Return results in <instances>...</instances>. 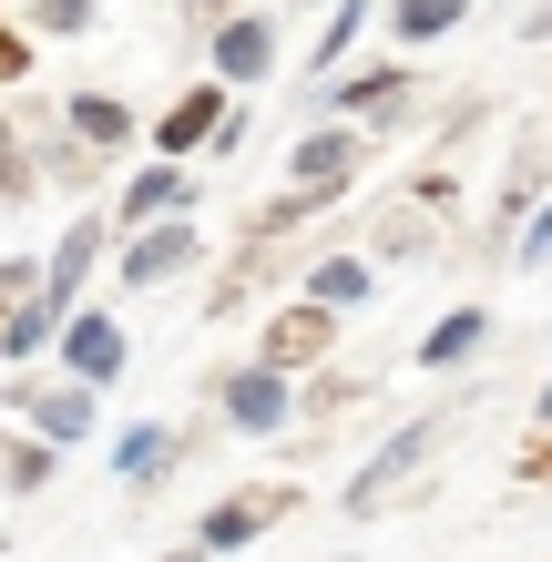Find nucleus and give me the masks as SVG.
<instances>
[{"instance_id":"f257e3e1","label":"nucleus","mask_w":552,"mask_h":562,"mask_svg":"<svg viewBox=\"0 0 552 562\" xmlns=\"http://www.w3.org/2000/svg\"><path fill=\"white\" fill-rule=\"evenodd\" d=\"M286 512H297V491H236V502H215L205 512V532H194V552H236V542H256V532H267V521H286Z\"/></svg>"},{"instance_id":"f03ea898","label":"nucleus","mask_w":552,"mask_h":562,"mask_svg":"<svg viewBox=\"0 0 552 562\" xmlns=\"http://www.w3.org/2000/svg\"><path fill=\"white\" fill-rule=\"evenodd\" d=\"M430 440H440V419H409V429H399V440H388V450L369 460V471H359V481H348V512H379V502H388V481H399V471H409V460H430Z\"/></svg>"},{"instance_id":"7ed1b4c3","label":"nucleus","mask_w":552,"mask_h":562,"mask_svg":"<svg viewBox=\"0 0 552 562\" xmlns=\"http://www.w3.org/2000/svg\"><path fill=\"white\" fill-rule=\"evenodd\" d=\"M61 369H72L82 389L113 379V369H123V327H113V317H72V327H61Z\"/></svg>"},{"instance_id":"20e7f679","label":"nucleus","mask_w":552,"mask_h":562,"mask_svg":"<svg viewBox=\"0 0 552 562\" xmlns=\"http://www.w3.org/2000/svg\"><path fill=\"white\" fill-rule=\"evenodd\" d=\"M328 327H338L328 307H286V317L267 327V369L286 379V369H307V358H328Z\"/></svg>"},{"instance_id":"39448f33","label":"nucleus","mask_w":552,"mask_h":562,"mask_svg":"<svg viewBox=\"0 0 552 562\" xmlns=\"http://www.w3.org/2000/svg\"><path fill=\"white\" fill-rule=\"evenodd\" d=\"M184 267H194V225H154V236H134V246H123V277H134V286L184 277Z\"/></svg>"},{"instance_id":"423d86ee","label":"nucleus","mask_w":552,"mask_h":562,"mask_svg":"<svg viewBox=\"0 0 552 562\" xmlns=\"http://www.w3.org/2000/svg\"><path fill=\"white\" fill-rule=\"evenodd\" d=\"M225 419H236V429H277L286 419V379L277 369H236V379H225Z\"/></svg>"},{"instance_id":"0eeeda50","label":"nucleus","mask_w":552,"mask_h":562,"mask_svg":"<svg viewBox=\"0 0 552 562\" xmlns=\"http://www.w3.org/2000/svg\"><path fill=\"white\" fill-rule=\"evenodd\" d=\"M348 164H359V134H307L297 144V194H307V205H317V194H338Z\"/></svg>"},{"instance_id":"6e6552de","label":"nucleus","mask_w":552,"mask_h":562,"mask_svg":"<svg viewBox=\"0 0 552 562\" xmlns=\"http://www.w3.org/2000/svg\"><path fill=\"white\" fill-rule=\"evenodd\" d=\"M215 123L236 134V113H225V92H184V103L165 113V134H154V144H165V154H194V144H215Z\"/></svg>"},{"instance_id":"1a4fd4ad","label":"nucleus","mask_w":552,"mask_h":562,"mask_svg":"<svg viewBox=\"0 0 552 562\" xmlns=\"http://www.w3.org/2000/svg\"><path fill=\"white\" fill-rule=\"evenodd\" d=\"M21 409L42 419V440L61 450V440H82V429H92V389H21Z\"/></svg>"},{"instance_id":"9d476101","label":"nucleus","mask_w":552,"mask_h":562,"mask_svg":"<svg viewBox=\"0 0 552 562\" xmlns=\"http://www.w3.org/2000/svg\"><path fill=\"white\" fill-rule=\"evenodd\" d=\"M481 338H492V317H481V307H450V317L430 327V338H419V369H461V358H471Z\"/></svg>"},{"instance_id":"9b49d317","label":"nucleus","mask_w":552,"mask_h":562,"mask_svg":"<svg viewBox=\"0 0 552 562\" xmlns=\"http://www.w3.org/2000/svg\"><path fill=\"white\" fill-rule=\"evenodd\" d=\"M215 61H225V82H256V72H267V21H256V11H236V21H225L215 31Z\"/></svg>"},{"instance_id":"f8f14e48","label":"nucleus","mask_w":552,"mask_h":562,"mask_svg":"<svg viewBox=\"0 0 552 562\" xmlns=\"http://www.w3.org/2000/svg\"><path fill=\"white\" fill-rule=\"evenodd\" d=\"M92 246H103V225H72V236L52 246V267H42V286H52V307H61V296H72V286L92 277Z\"/></svg>"},{"instance_id":"ddd939ff","label":"nucleus","mask_w":552,"mask_h":562,"mask_svg":"<svg viewBox=\"0 0 552 562\" xmlns=\"http://www.w3.org/2000/svg\"><path fill=\"white\" fill-rule=\"evenodd\" d=\"M359 296H369V267H359V256H328V267L307 277V307H328V317L359 307Z\"/></svg>"},{"instance_id":"4468645a","label":"nucleus","mask_w":552,"mask_h":562,"mask_svg":"<svg viewBox=\"0 0 552 562\" xmlns=\"http://www.w3.org/2000/svg\"><path fill=\"white\" fill-rule=\"evenodd\" d=\"M72 134L82 144H123V134H134V113H123L113 92H82V103H72Z\"/></svg>"},{"instance_id":"2eb2a0df","label":"nucleus","mask_w":552,"mask_h":562,"mask_svg":"<svg viewBox=\"0 0 552 562\" xmlns=\"http://www.w3.org/2000/svg\"><path fill=\"white\" fill-rule=\"evenodd\" d=\"M174 471V440L165 429H123V481H165Z\"/></svg>"},{"instance_id":"dca6fc26","label":"nucleus","mask_w":552,"mask_h":562,"mask_svg":"<svg viewBox=\"0 0 552 562\" xmlns=\"http://www.w3.org/2000/svg\"><path fill=\"white\" fill-rule=\"evenodd\" d=\"M399 42H440V31H461V0H409V11H388Z\"/></svg>"},{"instance_id":"f3484780","label":"nucleus","mask_w":552,"mask_h":562,"mask_svg":"<svg viewBox=\"0 0 552 562\" xmlns=\"http://www.w3.org/2000/svg\"><path fill=\"white\" fill-rule=\"evenodd\" d=\"M0 481H11V491H42L52 481V440H0Z\"/></svg>"},{"instance_id":"a211bd4d","label":"nucleus","mask_w":552,"mask_h":562,"mask_svg":"<svg viewBox=\"0 0 552 562\" xmlns=\"http://www.w3.org/2000/svg\"><path fill=\"white\" fill-rule=\"evenodd\" d=\"M165 205H184V175H174V164H154V175H134V194H123V215H165Z\"/></svg>"},{"instance_id":"6ab92c4d","label":"nucleus","mask_w":552,"mask_h":562,"mask_svg":"<svg viewBox=\"0 0 552 562\" xmlns=\"http://www.w3.org/2000/svg\"><path fill=\"white\" fill-rule=\"evenodd\" d=\"M52 317H61L52 296H31V307H11V327H0V348H11V358H31V348L52 338Z\"/></svg>"},{"instance_id":"aec40b11","label":"nucleus","mask_w":552,"mask_h":562,"mask_svg":"<svg viewBox=\"0 0 552 562\" xmlns=\"http://www.w3.org/2000/svg\"><path fill=\"white\" fill-rule=\"evenodd\" d=\"M399 92H409V72H359V82L338 92V103H348V113H388Z\"/></svg>"},{"instance_id":"412c9836","label":"nucleus","mask_w":552,"mask_h":562,"mask_svg":"<svg viewBox=\"0 0 552 562\" xmlns=\"http://www.w3.org/2000/svg\"><path fill=\"white\" fill-rule=\"evenodd\" d=\"M359 21H369V11H328V31H317V52H307V61H338L348 42H359Z\"/></svg>"},{"instance_id":"4be33fe9","label":"nucleus","mask_w":552,"mask_h":562,"mask_svg":"<svg viewBox=\"0 0 552 562\" xmlns=\"http://www.w3.org/2000/svg\"><path fill=\"white\" fill-rule=\"evenodd\" d=\"M21 72H31V42H21V21L0 11V82H21Z\"/></svg>"},{"instance_id":"5701e85b","label":"nucleus","mask_w":552,"mask_h":562,"mask_svg":"<svg viewBox=\"0 0 552 562\" xmlns=\"http://www.w3.org/2000/svg\"><path fill=\"white\" fill-rule=\"evenodd\" d=\"M31 21H42V31H82V21H92V0H42Z\"/></svg>"},{"instance_id":"b1692460","label":"nucleus","mask_w":552,"mask_h":562,"mask_svg":"<svg viewBox=\"0 0 552 562\" xmlns=\"http://www.w3.org/2000/svg\"><path fill=\"white\" fill-rule=\"evenodd\" d=\"M522 267H552V205H542V215L522 225Z\"/></svg>"},{"instance_id":"393cba45","label":"nucleus","mask_w":552,"mask_h":562,"mask_svg":"<svg viewBox=\"0 0 552 562\" xmlns=\"http://www.w3.org/2000/svg\"><path fill=\"white\" fill-rule=\"evenodd\" d=\"M522 481H552V440H532V450H522Z\"/></svg>"},{"instance_id":"a878e982","label":"nucleus","mask_w":552,"mask_h":562,"mask_svg":"<svg viewBox=\"0 0 552 562\" xmlns=\"http://www.w3.org/2000/svg\"><path fill=\"white\" fill-rule=\"evenodd\" d=\"M165 562H205V552H165Z\"/></svg>"},{"instance_id":"bb28decb","label":"nucleus","mask_w":552,"mask_h":562,"mask_svg":"<svg viewBox=\"0 0 552 562\" xmlns=\"http://www.w3.org/2000/svg\"><path fill=\"white\" fill-rule=\"evenodd\" d=\"M0 154H11V123H0Z\"/></svg>"},{"instance_id":"cd10ccee","label":"nucleus","mask_w":552,"mask_h":562,"mask_svg":"<svg viewBox=\"0 0 552 562\" xmlns=\"http://www.w3.org/2000/svg\"><path fill=\"white\" fill-rule=\"evenodd\" d=\"M542 419H552V389H542Z\"/></svg>"},{"instance_id":"c85d7f7f","label":"nucleus","mask_w":552,"mask_h":562,"mask_svg":"<svg viewBox=\"0 0 552 562\" xmlns=\"http://www.w3.org/2000/svg\"><path fill=\"white\" fill-rule=\"evenodd\" d=\"M0 327H11V317H0Z\"/></svg>"}]
</instances>
